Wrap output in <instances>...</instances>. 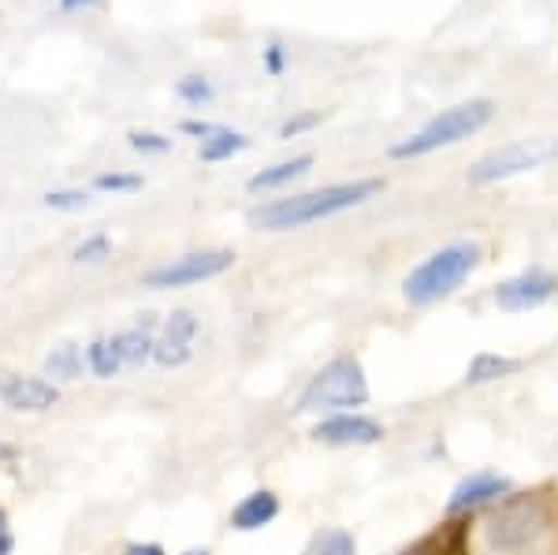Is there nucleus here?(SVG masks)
Here are the masks:
<instances>
[{
    "label": "nucleus",
    "mask_w": 558,
    "mask_h": 555,
    "mask_svg": "<svg viewBox=\"0 0 558 555\" xmlns=\"http://www.w3.org/2000/svg\"><path fill=\"white\" fill-rule=\"evenodd\" d=\"M94 202V194L86 186H57V191H45L41 194V205L52 213H78Z\"/></svg>",
    "instance_id": "nucleus-22"
},
{
    "label": "nucleus",
    "mask_w": 558,
    "mask_h": 555,
    "mask_svg": "<svg viewBox=\"0 0 558 555\" xmlns=\"http://www.w3.org/2000/svg\"><path fill=\"white\" fill-rule=\"evenodd\" d=\"M128 555H165V548L160 544H131Z\"/></svg>",
    "instance_id": "nucleus-31"
},
{
    "label": "nucleus",
    "mask_w": 558,
    "mask_h": 555,
    "mask_svg": "<svg viewBox=\"0 0 558 555\" xmlns=\"http://www.w3.org/2000/svg\"><path fill=\"white\" fill-rule=\"evenodd\" d=\"M146 186V176L142 172H120V168H112V172H97L94 176V191L101 194H134Z\"/></svg>",
    "instance_id": "nucleus-23"
},
{
    "label": "nucleus",
    "mask_w": 558,
    "mask_h": 555,
    "mask_svg": "<svg viewBox=\"0 0 558 555\" xmlns=\"http://www.w3.org/2000/svg\"><path fill=\"white\" fill-rule=\"evenodd\" d=\"M558 157V142L555 138H525V142H510V146H499L492 154H484L476 165L470 168V183L473 186H492L502 183V179H514L521 172H533L544 160Z\"/></svg>",
    "instance_id": "nucleus-5"
},
{
    "label": "nucleus",
    "mask_w": 558,
    "mask_h": 555,
    "mask_svg": "<svg viewBox=\"0 0 558 555\" xmlns=\"http://www.w3.org/2000/svg\"><path fill=\"white\" fill-rule=\"evenodd\" d=\"M310 555H357V544L347 530H324L313 541Z\"/></svg>",
    "instance_id": "nucleus-26"
},
{
    "label": "nucleus",
    "mask_w": 558,
    "mask_h": 555,
    "mask_svg": "<svg viewBox=\"0 0 558 555\" xmlns=\"http://www.w3.org/2000/svg\"><path fill=\"white\" fill-rule=\"evenodd\" d=\"M547 522H551V511H547L544 499L539 496H514L492 515L488 533H492V544L514 552V548L533 544L536 536L547 530Z\"/></svg>",
    "instance_id": "nucleus-6"
},
{
    "label": "nucleus",
    "mask_w": 558,
    "mask_h": 555,
    "mask_svg": "<svg viewBox=\"0 0 558 555\" xmlns=\"http://www.w3.org/2000/svg\"><path fill=\"white\" fill-rule=\"evenodd\" d=\"M15 552V536H12V522H8V511L0 507V555Z\"/></svg>",
    "instance_id": "nucleus-30"
},
{
    "label": "nucleus",
    "mask_w": 558,
    "mask_h": 555,
    "mask_svg": "<svg viewBox=\"0 0 558 555\" xmlns=\"http://www.w3.org/2000/svg\"><path fill=\"white\" fill-rule=\"evenodd\" d=\"M172 94H175V101H183L186 109H209V105L216 101V83L205 71H183V75L172 83Z\"/></svg>",
    "instance_id": "nucleus-17"
},
{
    "label": "nucleus",
    "mask_w": 558,
    "mask_h": 555,
    "mask_svg": "<svg viewBox=\"0 0 558 555\" xmlns=\"http://www.w3.org/2000/svg\"><path fill=\"white\" fill-rule=\"evenodd\" d=\"M78 373H83V351H78V343H60L45 358V377H52V384L78 381Z\"/></svg>",
    "instance_id": "nucleus-18"
},
{
    "label": "nucleus",
    "mask_w": 558,
    "mask_h": 555,
    "mask_svg": "<svg viewBox=\"0 0 558 555\" xmlns=\"http://www.w3.org/2000/svg\"><path fill=\"white\" fill-rule=\"evenodd\" d=\"M555 291H558V280L551 273L529 268V273H518V276H510V280H502L499 288H495V302L510 313H525V310L544 306Z\"/></svg>",
    "instance_id": "nucleus-9"
},
{
    "label": "nucleus",
    "mask_w": 558,
    "mask_h": 555,
    "mask_svg": "<svg viewBox=\"0 0 558 555\" xmlns=\"http://www.w3.org/2000/svg\"><path fill=\"white\" fill-rule=\"evenodd\" d=\"M60 399V388L45 377H23V373H0V402L15 414H45Z\"/></svg>",
    "instance_id": "nucleus-8"
},
{
    "label": "nucleus",
    "mask_w": 558,
    "mask_h": 555,
    "mask_svg": "<svg viewBox=\"0 0 558 555\" xmlns=\"http://www.w3.org/2000/svg\"><path fill=\"white\" fill-rule=\"evenodd\" d=\"M279 515V499L276 492L260 488V492H250L246 499L231 511V530L239 533H254V530H265L268 522Z\"/></svg>",
    "instance_id": "nucleus-14"
},
{
    "label": "nucleus",
    "mask_w": 558,
    "mask_h": 555,
    "mask_svg": "<svg viewBox=\"0 0 558 555\" xmlns=\"http://www.w3.org/2000/svg\"><path fill=\"white\" fill-rule=\"evenodd\" d=\"M250 146H254V138H250V134L220 128L213 138H205L202 146H197V157H202L205 165H220V160H231V157L246 154Z\"/></svg>",
    "instance_id": "nucleus-16"
},
{
    "label": "nucleus",
    "mask_w": 558,
    "mask_h": 555,
    "mask_svg": "<svg viewBox=\"0 0 558 555\" xmlns=\"http://www.w3.org/2000/svg\"><path fill=\"white\" fill-rule=\"evenodd\" d=\"M223 123H213V120H202V116H186V120L175 123L179 134H186V138H197V146H202L205 138H213L216 131H220Z\"/></svg>",
    "instance_id": "nucleus-28"
},
{
    "label": "nucleus",
    "mask_w": 558,
    "mask_h": 555,
    "mask_svg": "<svg viewBox=\"0 0 558 555\" xmlns=\"http://www.w3.org/2000/svg\"><path fill=\"white\" fill-rule=\"evenodd\" d=\"M368 402V381L357 358H336L313 377L299 399V414H328V410H350Z\"/></svg>",
    "instance_id": "nucleus-4"
},
{
    "label": "nucleus",
    "mask_w": 558,
    "mask_h": 555,
    "mask_svg": "<svg viewBox=\"0 0 558 555\" xmlns=\"http://www.w3.org/2000/svg\"><path fill=\"white\" fill-rule=\"evenodd\" d=\"M518 370V358H507V354H476L465 370V384H492L499 377H510Z\"/></svg>",
    "instance_id": "nucleus-19"
},
{
    "label": "nucleus",
    "mask_w": 558,
    "mask_h": 555,
    "mask_svg": "<svg viewBox=\"0 0 558 555\" xmlns=\"http://www.w3.org/2000/svg\"><path fill=\"white\" fill-rule=\"evenodd\" d=\"M235 265V250H194V254H183L175 262H165L149 273H142V288L153 291H168V288H191V283L213 280V276H223Z\"/></svg>",
    "instance_id": "nucleus-7"
},
{
    "label": "nucleus",
    "mask_w": 558,
    "mask_h": 555,
    "mask_svg": "<svg viewBox=\"0 0 558 555\" xmlns=\"http://www.w3.org/2000/svg\"><path fill=\"white\" fill-rule=\"evenodd\" d=\"M384 436V429L373 422V418L362 414H336V418H324L313 429V441L331 444V447H365L376 444Z\"/></svg>",
    "instance_id": "nucleus-11"
},
{
    "label": "nucleus",
    "mask_w": 558,
    "mask_h": 555,
    "mask_svg": "<svg viewBox=\"0 0 558 555\" xmlns=\"http://www.w3.org/2000/svg\"><path fill=\"white\" fill-rule=\"evenodd\" d=\"M128 146L134 149V154H142V157H165V154H172L175 138H172V134H165V131L134 128V131H128Z\"/></svg>",
    "instance_id": "nucleus-21"
},
{
    "label": "nucleus",
    "mask_w": 558,
    "mask_h": 555,
    "mask_svg": "<svg viewBox=\"0 0 558 555\" xmlns=\"http://www.w3.org/2000/svg\"><path fill=\"white\" fill-rule=\"evenodd\" d=\"M313 168V154H299L291 160H276V165L260 168L246 179V191L250 194H272V191H283V186L299 183L302 176H310Z\"/></svg>",
    "instance_id": "nucleus-13"
},
{
    "label": "nucleus",
    "mask_w": 558,
    "mask_h": 555,
    "mask_svg": "<svg viewBox=\"0 0 558 555\" xmlns=\"http://www.w3.org/2000/svg\"><path fill=\"white\" fill-rule=\"evenodd\" d=\"M108 257H112V239L105 231H94V236H86L83 243L71 250V262L75 265H101Z\"/></svg>",
    "instance_id": "nucleus-24"
},
{
    "label": "nucleus",
    "mask_w": 558,
    "mask_h": 555,
    "mask_svg": "<svg viewBox=\"0 0 558 555\" xmlns=\"http://www.w3.org/2000/svg\"><path fill=\"white\" fill-rule=\"evenodd\" d=\"M112 343H116V351H120L123 365H128V370H138V365H146L153 358V343H157V336H153V321L142 317L138 325L128 328V333H116Z\"/></svg>",
    "instance_id": "nucleus-15"
},
{
    "label": "nucleus",
    "mask_w": 558,
    "mask_h": 555,
    "mask_svg": "<svg viewBox=\"0 0 558 555\" xmlns=\"http://www.w3.org/2000/svg\"><path fill=\"white\" fill-rule=\"evenodd\" d=\"M492 116H495V101H488V97H473V101L451 105V109H444L436 120H428L417 134L395 142L391 157L395 160H417V157L436 154V149L458 146V142L473 138L476 131L488 128Z\"/></svg>",
    "instance_id": "nucleus-2"
},
{
    "label": "nucleus",
    "mask_w": 558,
    "mask_h": 555,
    "mask_svg": "<svg viewBox=\"0 0 558 555\" xmlns=\"http://www.w3.org/2000/svg\"><path fill=\"white\" fill-rule=\"evenodd\" d=\"M0 31H4V20H0Z\"/></svg>",
    "instance_id": "nucleus-34"
},
{
    "label": "nucleus",
    "mask_w": 558,
    "mask_h": 555,
    "mask_svg": "<svg viewBox=\"0 0 558 555\" xmlns=\"http://www.w3.org/2000/svg\"><path fill=\"white\" fill-rule=\"evenodd\" d=\"M105 0H52V8H57L60 15H83V12H94V8H101Z\"/></svg>",
    "instance_id": "nucleus-29"
},
{
    "label": "nucleus",
    "mask_w": 558,
    "mask_h": 555,
    "mask_svg": "<svg viewBox=\"0 0 558 555\" xmlns=\"http://www.w3.org/2000/svg\"><path fill=\"white\" fill-rule=\"evenodd\" d=\"M8 459H15V451H12V447L0 444V462H8Z\"/></svg>",
    "instance_id": "nucleus-32"
},
{
    "label": "nucleus",
    "mask_w": 558,
    "mask_h": 555,
    "mask_svg": "<svg viewBox=\"0 0 558 555\" xmlns=\"http://www.w3.org/2000/svg\"><path fill=\"white\" fill-rule=\"evenodd\" d=\"M186 555H209V552H205V548H202V552H186Z\"/></svg>",
    "instance_id": "nucleus-33"
},
{
    "label": "nucleus",
    "mask_w": 558,
    "mask_h": 555,
    "mask_svg": "<svg viewBox=\"0 0 558 555\" xmlns=\"http://www.w3.org/2000/svg\"><path fill=\"white\" fill-rule=\"evenodd\" d=\"M86 365H89V370H94L101 381H112L116 373L123 370V358H120V351H116L112 339H94V343L86 347Z\"/></svg>",
    "instance_id": "nucleus-20"
},
{
    "label": "nucleus",
    "mask_w": 558,
    "mask_h": 555,
    "mask_svg": "<svg viewBox=\"0 0 558 555\" xmlns=\"http://www.w3.org/2000/svg\"><path fill=\"white\" fill-rule=\"evenodd\" d=\"M510 488L514 485H510V478H502V473H492V470L470 473V478L458 481V488L451 492V499H447V515H465V511H473V507H484V504H492V499L507 496Z\"/></svg>",
    "instance_id": "nucleus-12"
},
{
    "label": "nucleus",
    "mask_w": 558,
    "mask_h": 555,
    "mask_svg": "<svg viewBox=\"0 0 558 555\" xmlns=\"http://www.w3.org/2000/svg\"><path fill=\"white\" fill-rule=\"evenodd\" d=\"M476 265H481V246L451 243L413 268L407 280H402V294H407L410 306H432V302L447 299V294L462 288L476 273Z\"/></svg>",
    "instance_id": "nucleus-3"
},
{
    "label": "nucleus",
    "mask_w": 558,
    "mask_h": 555,
    "mask_svg": "<svg viewBox=\"0 0 558 555\" xmlns=\"http://www.w3.org/2000/svg\"><path fill=\"white\" fill-rule=\"evenodd\" d=\"M324 123V112L317 109H302V112H291L283 123H279V138L283 142H291V138H302V134H310V131H317Z\"/></svg>",
    "instance_id": "nucleus-27"
},
{
    "label": "nucleus",
    "mask_w": 558,
    "mask_h": 555,
    "mask_svg": "<svg viewBox=\"0 0 558 555\" xmlns=\"http://www.w3.org/2000/svg\"><path fill=\"white\" fill-rule=\"evenodd\" d=\"M384 191V179H350V183H331L320 186V191H305V194H291V198H276L265 202L250 213V224L257 231H294L305 228V224H317L328 217H339L347 209H357L368 198Z\"/></svg>",
    "instance_id": "nucleus-1"
},
{
    "label": "nucleus",
    "mask_w": 558,
    "mask_h": 555,
    "mask_svg": "<svg viewBox=\"0 0 558 555\" xmlns=\"http://www.w3.org/2000/svg\"><path fill=\"white\" fill-rule=\"evenodd\" d=\"M287 68H291V49L283 45V38H268L260 45V71L268 79H283Z\"/></svg>",
    "instance_id": "nucleus-25"
},
{
    "label": "nucleus",
    "mask_w": 558,
    "mask_h": 555,
    "mask_svg": "<svg viewBox=\"0 0 558 555\" xmlns=\"http://www.w3.org/2000/svg\"><path fill=\"white\" fill-rule=\"evenodd\" d=\"M194 336H197V317L191 310H175L172 317L165 321L157 343H153V358H157L165 370H175V365H186L194 358Z\"/></svg>",
    "instance_id": "nucleus-10"
}]
</instances>
